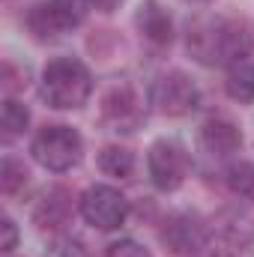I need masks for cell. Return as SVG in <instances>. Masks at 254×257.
I'll list each match as a JSON object with an SVG mask.
<instances>
[{"instance_id": "cell-1", "label": "cell", "mask_w": 254, "mask_h": 257, "mask_svg": "<svg viewBox=\"0 0 254 257\" xmlns=\"http://www.w3.org/2000/svg\"><path fill=\"white\" fill-rule=\"evenodd\" d=\"M251 30L239 18H215L189 30L191 54L206 66H233L251 54Z\"/></svg>"}, {"instance_id": "cell-2", "label": "cell", "mask_w": 254, "mask_h": 257, "mask_svg": "<svg viewBox=\"0 0 254 257\" xmlns=\"http://www.w3.org/2000/svg\"><path fill=\"white\" fill-rule=\"evenodd\" d=\"M90 90H93V78L81 60L57 57L42 72V99L51 108H60V111L81 108L90 99Z\"/></svg>"}, {"instance_id": "cell-3", "label": "cell", "mask_w": 254, "mask_h": 257, "mask_svg": "<svg viewBox=\"0 0 254 257\" xmlns=\"http://www.w3.org/2000/svg\"><path fill=\"white\" fill-rule=\"evenodd\" d=\"M33 159L45 168V171H69L81 162V153H84V141L75 128L69 126H45L36 138H33V147H30Z\"/></svg>"}, {"instance_id": "cell-4", "label": "cell", "mask_w": 254, "mask_h": 257, "mask_svg": "<svg viewBox=\"0 0 254 257\" xmlns=\"http://www.w3.org/2000/svg\"><path fill=\"white\" fill-rule=\"evenodd\" d=\"M84 21V0H42L30 9L27 27L36 39H57Z\"/></svg>"}, {"instance_id": "cell-5", "label": "cell", "mask_w": 254, "mask_h": 257, "mask_svg": "<svg viewBox=\"0 0 254 257\" xmlns=\"http://www.w3.org/2000/svg\"><path fill=\"white\" fill-rule=\"evenodd\" d=\"M189 165H191V159L180 141H156L150 147V156H147L150 180L162 192L180 189L183 180L189 177Z\"/></svg>"}, {"instance_id": "cell-6", "label": "cell", "mask_w": 254, "mask_h": 257, "mask_svg": "<svg viewBox=\"0 0 254 257\" xmlns=\"http://www.w3.org/2000/svg\"><path fill=\"white\" fill-rule=\"evenodd\" d=\"M81 215L99 230H117L129 215V200L111 186H93L81 197Z\"/></svg>"}, {"instance_id": "cell-7", "label": "cell", "mask_w": 254, "mask_h": 257, "mask_svg": "<svg viewBox=\"0 0 254 257\" xmlns=\"http://www.w3.org/2000/svg\"><path fill=\"white\" fill-rule=\"evenodd\" d=\"M153 105L168 117H183L197 108V87L191 84L189 75L168 72L153 87Z\"/></svg>"}, {"instance_id": "cell-8", "label": "cell", "mask_w": 254, "mask_h": 257, "mask_svg": "<svg viewBox=\"0 0 254 257\" xmlns=\"http://www.w3.org/2000/svg\"><path fill=\"white\" fill-rule=\"evenodd\" d=\"M206 227L197 215L189 212H180V215H171L165 221V230H162V242L174 251L177 257H200L206 248Z\"/></svg>"}, {"instance_id": "cell-9", "label": "cell", "mask_w": 254, "mask_h": 257, "mask_svg": "<svg viewBox=\"0 0 254 257\" xmlns=\"http://www.w3.org/2000/svg\"><path fill=\"white\" fill-rule=\"evenodd\" d=\"M105 120L108 126H114L117 132H132L144 120V105L138 99V93L132 87H117L105 96Z\"/></svg>"}, {"instance_id": "cell-10", "label": "cell", "mask_w": 254, "mask_h": 257, "mask_svg": "<svg viewBox=\"0 0 254 257\" xmlns=\"http://www.w3.org/2000/svg\"><path fill=\"white\" fill-rule=\"evenodd\" d=\"M200 144H203V150L209 156L224 159V156H230V153L239 150L242 135H239V128L233 126V123H227V120H209L203 126V132H200Z\"/></svg>"}, {"instance_id": "cell-11", "label": "cell", "mask_w": 254, "mask_h": 257, "mask_svg": "<svg viewBox=\"0 0 254 257\" xmlns=\"http://www.w3.org/2000/svg\"><path fill=\"white\" fill-rule=\"evenodd\" d=\"M138 27H141V33H144L147 39H153V42H159V45L171 42V36H174L171 18H168V12L159 6V0H147V3L138 9Z\"/></svg>"}, {"instance_id": "cell-12", "label": "cell", "mask_w": 254, "mask_h": 257, "mask_svg": "<svg viewBox=\"0 0 254 257\" xmlns=\"http://www.w3.org/2000/svg\"><path fill=\"white\" fill-rule=\"evenodd\" d=\"M227 96L236 102H254V60H239L227 69Z\"/></svg>"}, {"instance_id": "cell-13", "label": "cell", "mask_w": 254, "mask_h": 257, "mask_svg": "<svg viewBox=\"0 0 254 257\" xmlns=\"http://www.w3.org/2000/svg\"><path fill=\"white\" fill-rule=\"evenodd\" d=\"M66 215H69V194L63 189H57V192H51L48 197H42V203L36 209L39 227H60L66 221Z\"/></svg>"}, {"instance_id": "cell-14", "label": "cell", "mask_w": 254, "mask_h": 257, "mask_svg": "<svg viewBox=\"0 0 254 257\" xmlns=\"http://www.w3.org/2000/svg\"><path fill=\"white\" fill-rule=\"evenodd\" d=\"M99 168L108 177H129L135 171V156L123 147H105L99 153Z\"/></svg>"}, {"instance_id": "cell-15", "label": "cell", "mask_w": 254, "mask_h": 257, "mask_svg": "<svg viewBox=\"0 0 254 257\" xmlns=\"http://www.w3.org/2000/svg\"><path fill=\"white\" fill-rule=\"evenodd\" d=\"M27 120H30L27 108H24V105H18L15 99H6V102H3V114H0L3 141H12V138H18V135L27 128Z\"/></svg>"}, {"instance_id": "cell-16", "label": "cell", "mask_w": 254, "mask_h": 257, "mask_svg": "<svg viewBox=\"0 0 254 257\" xmlns=\"http://www.w3.org/2000/svg\"><path fill=\"white\" fill-rule=\"evenodd\" d=\"M227 186L230 192L245 197V200H254V165L251 162H236L227 168Z\"/></svg>"}, {"instance_id": "cell-17", "label": "cell", "mask_w": 254, "mask_h": 257, "mask_svg": "<svg viewBox=\"0 0 254 257\" xmlns=\"http://www.w3.org/2000/svg\"><path fill=\"white\" fill-rule=\"evenodd\" d=\"M27 186V168L15 159H3V168H0V189L3 194H15L18 189Z\"/></svg>"}, {"instance_id": "cell-18", "label": "cell", "mask_w": 254, "mask_h": 257, "mask_svg": "<svg viewBox=\"0 0 254 257\" xmlns=\"http://www.w3.org/2000/svg\"><path fill=\"white\" fill-rule=\"evenodd\" d=\"M45 257H93V254H90V248H87L81 239H75V236H60V239H54V242L48 245Z\"/></svg>"}, {"instance_id": "cell-19", "label": "cell", "mask_w": 254, "mask_h": 257, "mask_svg": "<svg viewBox=\"0 0 254 257\" xmlns=\"http://www.w3.org/2000/svg\"><path fill=\"white\" fill-rule=\"evenodd\" d=\"M108 257H153L144 245H138V242H132V239H120V242H114L111 248H108Z\"/></svg>"}, {"instance_id": "cell-20", "label": "cell", "mask_w": 254, "mask_h": 257, "mask_svg": "<svg viewBox=\"0 0 254 257\" xmlns=\"http://www.w3.org/2000/svg\"><path fill=\"white\" fill-rule=\"evenodd\" d=\"M0 230H3L0 248H3V251H12V248H15V242H18V230H15V221H12V218H3V221H0Z\"/></svg>"}, {"instance_id": "cell-21", "label": "cell", "mask_w": 254, "mask_h": 257, "mask_svg": "<svg viewBox=\"0 0 254 257\" xmlns=\"http://www.w3.org/2000/svg\"><path fill=\"white\" fill-rule=\"evenodd\" d=\"M90 6H96L99 12H114V9H120V3L123 0H87Z\"/></svg>"}]
</instances>
